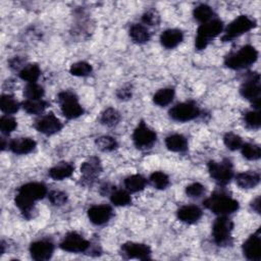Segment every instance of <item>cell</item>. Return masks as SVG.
Wrapping results in <instances>:
<instances>
[{"instance_id":"60d3db41","label":"cell","mask_w":261,"mask_h":261,"mask_svg":"<svg viewBox=\"0 0 261 261\" xmlns=\"http://www.w3.org/2000/svg\"><path fill=\"white\" fill-rule=\"evenodd\" d=\"M15 127H16V121L14 118L8 115H4L0 118V129L3 134L8 135L11 132H13Z\"/></svg>"},{"instance_id":"277c9868","label":"cell","mask_w":261,"mask_h":261,"mask_svg":"<svg viewBox=\"0 0 261 261\" xmlns=\"http://www.w3.org/2000/svg\"><path fill=\"white\" fill-rule=\"evenodd\" d=\"M223 30V23L220 19H211L208 22L202 23L197 31L195 46L198 50H203L207 47L211 39L218 36Z\"/></svg>"},{"instance_id":"8992f818","label":"cell","mask_w":261,"mask_h":261,"mask_svg":"<svg viewBox=\"0 0 261 261\" xmlns=\"http://www.w3.org/2000/svg\"><path fill=\"white\" fill-rule=\"evenodd\" d=\"M233 228L232 221L225 215L218 217L212 226V236L214 242L218 246H226L231 240V230Z\"/></svg>"},{"instance_id":"f35d334b","label":"cell","mask_w":261,"mask_h":261,"mask_svg":"<svg viewBox=\"0 0 261 261\" xmlns=\"http://www.w3.org/2000/svg\"><path fill=\"white\" fill-rule=\"evenodd\" d=\"M223 142H224V145L226 146V148H228L229 150H232V151L240 149L243 145L242 138L233 133H227L223 138Z\"/></svg>"},{"instance_id":"6da1fadb","label":"cell","mask_w":261,"mask_h":261,"mask_svg":"<svg viewBox=\"0 0 261 261\" xmlns=\"http://www.w3.org/2000/svg\"><path fill=\"white\" fill-rule=\"evenodd\" d=\"M47 194V188L41 182H28L21 186L15 196V205L25 217H30L34 210V203L43 199Z\"/></svg>"},{"instance_id":"bcb514c9","label":"cell","mask_w":261,"mask_h":261,"mask_svg":"<svg viewBox=\"0 0 261 261\" xmlns=\"http://www.w3.org/2000/svg\"><path fill=\"white\" fill-rule=\"evenodd\" d=\"M252 207H253V209H254L256 212L260 213V197H257V198L253 201Z\"/></svg>"},{"instance_id":"83f0119b","label":"cell","mask_w":261,"mask_h":261,"mask_svg":"<svg viewBox=\"0 0 261 261\" xmlns=\"http://www.w3.org/2000/svg\"><path fill=\"white\" fill-rule=\"evenodd\" d=\"M48 106V103L42 99L33 100V99H27L22 103V108L30 114H39L42 113L46 107Z\"/></svg>"},{"instance_id":"74e56055","label":"cell","mask_w":261,"mask_h":261,"mask_svg":"<svg viewBox=\"0 0 261 261\" xmlns=\"http://www.w3.org/2000/svg\"><path fill=\"white\" fill-rule=\"evenodd\" d=\"M150 181L156 189H159V190H163L169 185L168 176L162 171L153 172L150 175Z\"/></svg>"},{"instance_id":"d6986e66","label":"cell","mask_w":261,"mask_h":261,"mask_svg":"<svg viewBox=\"0 0 261 261\" xmlns=\"http://www.w3.org/2000/svg\"><path fill=\"white\" fill-rule=\"evenodd\" d=\"M177 217L186 223H195L202 217V210L195 205H186L177 210Z\"/></svg>"},{"instance_id":"7c38bea8","label":"cell","mask_w":261,"mask_h":261,"mask_svg":"<svg viewBox=\"0 0 261 261\" xmlns=\"http://www.w3.org/2000/svg\"><path fill=\"white\" fill-rule=\"evenodd\" d=\"M133 140L138 148H149L155 143L156 134L142 121L135 129Z\"/></svg>"},{"instance_id":"484cf974","label":"cell","mask_w":261,"mask_h":261,"mask_svg":"<svg viewBox=\"0 0 261 261\" xmlns=\"http://www.w3.org/2000/svg\"><path fill=\"white\" fill-rule=\"evenodd\" d=\"M40 74L41 70L37 64H27L19 71V77L29 83H36Z\"/></svg>"},{"instance_id":"ba28073f","label":"cell","mask_w":261,"mask_h":261,"mask_svg":"<svg viewBox=\"0 0 261 261\" xmlns=\"http://www.w3.org/2000/svg\"><path fill=\"white\" fill-rule=\"evenodd\" d=\"M241 95L252 101L256 108L260 105V77L258 73H253L247 79L240 89Z\"/></svg>"},{"instance_id":"ab89813d","label":"cell","mask_w":261,"mask_h":261,"mask_svg":"<svg viewBox=\"0 0 261 261\" xmlns=\"http://www.w3.org/2000/svg\"><path fill=\"white\" fill-rule=\"evenodd\" d=\"M244 120L247 126L250 128H259L261 124V118L260 113L258 110H252L245 114Z\"/></svg>"},{"instance_id":"5b68a950","label":"cell","mask_w":261,"mask_h":261,"mask_svg":"<svg viewBox=\"0 0 261 261\" xmlns=\"http://www.w3.org/2000/svg\"><path fill=\"white\" fill-rule=\"evenodd\" d=\"M58 102L63 115L69 119L76 118L84 113V109L79 103L77 97L70 91H63L59 93Z\"/></svg>"},{"instance_id":"8fae6325","label":"cell","mask_w":261,"mask_h":261,"mask_svg":"<svg viewBox=\"0 0 261 261\" xmlns=\"http://www.w3.org/2000/svg\"><path fill=\"white\" fill-rule=\"evenodd\" d=\"M90 243L84 239L81 234L76 232L67 233L62 242L60 243V248L66 252L71 253H82L88 250Z\"/></svg>"},{"instance_id":"4fadbf2b","label":"cell","mask_w":261,"mask_h":261,"mask_svg":"<svg viewBox=\"0 0 261 261\" xmlns=\"http://www.w3.org/2000/svg\"><path fill=\"white\" fill-rule=\"evenodd\" d=\"M81 171L83 174L82 179H83L84 184L92 185L102 171V166H101L99 158L92 156L89 159H87L82 164Z\"/></svg>"},{"instance_id":"1f68e13d","label":"cell","mask_w":261,"mask_h":261,"mask_svg":"<svg viewBox=\"0 0 261 261\" xmlns=\"http://www.w3.org/2000/svg\"><path fill=\"white\" fill-rule=\"evenodd\" d=\"M119 120H120L119 112L112 107L105 109L101 114V122L104 125L114 126L119 122Z\"/></svg>"},{"instance_id":"603a6c76","label":"cell","mask_w":261,"mask_h":261,"mask_svg":"<svg viewBox=\"0 0 261 261\" xmlns=\"http://www.w3.org/2000/svg\"><path fill=\"white\" fill-rule=\"evenodd\" d=\"M73 172V166L67 162H60L49 170V175L55 180H61L69 177Z\"/></svg>"},{"instance_id":"4dcf8cb0","label":"cell","mask_w":261,"mask_h":261,"mask_svg":"<svg viewBox=\"0 0 261 261\" xmlns=\"http://www.w3.org/2000/svg\"><path fill=\"white\" fill-rule=\"evenodd\" d=\"M193 14H194V17L202 22V23H205V22H208L212 19L213 17V10L210 6L206 5V4H201L199 6H197L194 11H193Z\"/></svg>"},{"instance_id":"ffe728a7","label":"cell","mask_w":261,"mask_h":261,"mask_svg":"<svg viewBox=\"0 0 261 261\" xmlns=\"http://www.w3.org/2000/svg\"><path fill=\"white\" fill-rule=\"evenodd\" d=\"M184 39V34L180 30L169 29L164 31L160 36V42L162 46L168 49L176 47Z\"/></svg>"},{"instance_id":"2e32d148","label":"cell","mask_w":261,"mask_h":261,"mask_svg":"<svg viewBox=\"0 0 261 261\" xmlns=\"http://www.w3.org/2000/svg\"><path fill=\"white\" fill-rule=\"evenodd\" d=\"M121 252L126 258L130 259H141L146 260L150 258L151 250L150 248L141 243H125L121 246Z\"/></svg>"},{"instance_id":"9c48e42d","label":"cell","mask_w":261,"mask_h":261,"mask_svg":"<svg viewBox=\"0 0 261 261\" xmlns=\"http://www.w3.org/2000/svg\"><path fill=\"white\" fill-rule=\"evenodd\" d=\"M208 170L211 177L219 185H226L233 175L232 166L228 160H224L222 162L210 161L208 163Z\"/></svg>"},{"instance_id":"7bdbcfd3","label":"cell","mask_w":261,"mask_h":261,"mask_svg":"<svg viewBox=\"0 0 261 261\" xmlns=\"http://www.w3.org/2000/svg\"><path fill=\"white\" fill-rule=\"evenodd\" d=\"M49 200L53 205L61 206L67 201V195L61 191H52L49 193Z\"/></svg>"},{"instance_id":"30bf717a","label":"cell","mask_w":261,"mask_h":261,"mask_svg":"<svg viewBox=\"0 0 261 261\" xmlns=\"http://www.w3.org/2000/svg\"><path fill=\"white\" fill-rule=\"evenodd\" d=\"M200 114L199 107L194 102H182L174 105L169 110V115L177 121H189Z\"/></svg>"},{"instance_id":"d4e9b609","label":"cell","mask_w":261,"mask_h":261,"mask_svg":"<svg viewBox=\"0 0 261 261\" xmlns=\"http://www.w3.org/2000/svg\"><path fill=\"white\" fill-rule=\"evenodd\" d=\"M129 37L135 43L138 44H144L149 41L150 39V33L147 30L146 27L143 24H133L129 29Z\"/></svg>"},{"instance_id":"e575fe53","label":"cell","mask_w":261,"mask_h":261,"mask_svg":"<svg viewBox=\"0 0 261 261\" xmlns=\"http://www.w3.org/2000/svg\"><path fill=\"white\" fill-rule=\"evenodd\" d=\"M23 95L27 97V99L38 100L44 96V89H43V87H41L40 85H38L36 83H30L24 88Z\"/></svg>"},{"instance_id":"836d02e7","label":"cell","mask_w":261,"mask_h":261,"mask_svg":"<svg viewBox=\"0 0 261 261\" xmlns=\"http://www.w3.org/2000/svg\"><path fill=\"white\" fill-rule=\"evenodd\" d=\"M96 145L97 147L104 152H109V151H113L117 148V142L114 138L110 137V136H102L99 137L96 140Z\"/></svg>"},{"instance_id":"3957f363","label":"cell","mask_w":261,"mask_h":261,"mask_svg":"<svg viewBox=\"0 0 261 261\" xmlns=\"http://www.w3.org/2000/svg\"><path fill=\"white\" fill-rule=\"evenodd\" d=\"M205 206L213 213L224 216L239 209V203L234 199L222 193H215L204 202Z\"/></svg>"},{"instance_id":"5bb4252c","label":"cell","mask_w":261,"mask_h":261,"mask_svg":"<svg viewBox=\"0 0 261 261\" xmlns=\"http://www.w3.org/2000/svg\"><path fill=\"white\" fill-rule=\"evenodd\" d=\"M35 126L40 133L51 136L58 133L62 128V123L53 113H49L38 119Z\"/></svg>"},{"instance_id":"52a82bcc","label":"cell","mask_w":261,"mask_h":261,"mask_svg":"<svg viewBox=\"0 0 261 261\" xmlns=\"http://www.w3.org/2000/svg\"><path fill=\"white\" fill-rule=\"evenodd\" d=\"M256 25L254 19L249 17L248 15H240L236 19H233L226 28L225 34L222 37L223 41H230L247 32L252 30Z\"/></svg>"},{"instance_id":"7dc6e473","label":"cell","mask_w":261,"mask_h":261,"mask_svg":"<svg viewBox=\"0 0 261 261\" xmlns=\"http://www.w3.org/2000/svg\"><path fill=\"white\" fill-rule=\"evenodd\" d=\"M20 63H21V60H19L18 57H15V58H13V59L10 60V66H11L12 68H17Z\"/></svg>"},{"instance_id":"d590c367","label":"cell","mask_w":261,"mask_h":261,"mask_svg":"<svg viewBox=\"0 0 261 261\" xmlns=\"http://www.w3.org/2000/svg\"><path fill=\"white\" fill-rule=\"evenodd\" d=\"M69 71L72 75L75 76H86L92 72V66L88 62L79 61L70 66Z\"/></svg>"},{"instance_id":"f546056e","label":"cell","mask_w":261,"mask_h":261,"mask_svg":"<svg viewBox=\"0 0 261 261\" xmlns=\"http://www.w3.org/2000/svg\"><path fill=\"white\" fill-rule=\"evenodd\" d=\"M0 108L1 110L6 114H12L15 113L18 108L19 104L11 95H2L0 98Z\"/></svg>"},{"instance_id":"8d00e7d4","label":"cell","mask_w":261,"mask_h":261,"mask_svg":"<svg viewBox=\"0 0 261 261\" xmlns=\"http://www.w3.org/2000/svg\"><path fill=\"white\" fill-rule=\"evenodd\" d=\"M110 200L116 206H126V205L130 204V202H132L129 194L122 190L113 191L111 193Z\"/></svg>"},{"instance_id":"4316f807","label":"cell","mask_w":261,"mask_h":261,"mask_svg":"<svg viewBox=\"0 0 261 261\" xmlns=\"http://www.w3.org/2000/svg\"><path fill=\"white\" fill-rule=\"evenodd\" d=\"M147 180L140 174H133L124 179L125 188L130 192H139L145 189Z\"/></svg>"},{"instance_id":"44dd1931","label":"cell","mask_w":261,"mask_h":261,"mask_svg":"<svg viewBox=\"0 0 261 261\" xmlns=\"http://www.w3.org/2000/svg\"><path fill=\"white\" fill-rule=\"evenodd\" d=\"M36 147V142L31 138H18L9 143V149L15 154H28Z\"/></svg>"},{"instance_id":"cb8c5ba5","label":"cell","mask_w":261,"mask_h":261,"mask_svg":"<svg viewBox=\"0 0 261 261\" xmlns=\"http://www.w3.org/2000/svg\"><path fill=\"white\" fill-rule=\"evenodd\" d=\"M165 145L167 149L172 152H184L188 148L187 139L178 134L168 136L165 140Z\"/></svg>"},{"instance_id":"ac0fdd59","label":"cell","mask_w":261,"mask_h":261,"mask_svg":"<svg viewBox=\"0 0 261 261\" xmlns=\"http://www.w3.org/2000/svg\"><path fill=\"white\" fill-rule=\"evenodd\" d=\"M88 217L94 224L101 225L112 217V209L108 205H95L88 210Z\"/></svg>"},{"instance_id":"e0dca14e","label":"cell","mask_w":261,"mask_h":261,"mask_svg":"<svg viewBox=\"0 0 261 261\" xmlns=\"http://www.w3.org/2000/svg\"><path fill=\"white\" fill-rule=\"evenodd\" d=\"M54 251V246L47 240H40L31 244L30 253L33 259L44 261L51 258Z\"/></svg>"},{"instance_id":"ee69618b","label":"cell","mask_w":261,"mask_h":261,"mask_svg":"<svg viewBox=\"0 0 261 261\" xmlns=\"http://www.w3.org/2000/svg\"><path fill=\"white\" fill-rule=\"evenodd\" d=\"M142 19H143L144 23H146L148 25H157L160 21V16L156 10L150 9L143 14Z\"/></svg>"},{"instance_id":"7a4b0ae2","label":"cell","mask_w":261,"mask_h":261,"mask_svg":"<svg viewBox=\"0 0 261 261\" xmlns=\"http://www.w3.org/2000/svg\"><path fill=\"white\" fill-rule=\"evenodd\" d=\"M258 58L257 50L251 46L246 45L242 47L238 52H232L225 57L224 63L228 68L241 69L250 66Z\"/></svg>"},{"instance_id":"f1b7e54d","label":"cell","mask_w":261,"mask_h":261,"mask_svg":"<svg viewBox=\"0 0 261 261\" xmlns=\"http://www.w3.org/2000/svg\"><path fill=\"white\" fill-rule=\"evenodd\" d=\"M173 97L174 90L171 88H164L160 89L158 92L155 93V95L153 96V101L159 106H166L173 100Z\"/></svg>"},{"instance_id":"9a60e30c","label":"cell","mask_w":261,"mask_h":261,"mask_svg":"<svg viewBox=\"0 0 261 261\" xmlns=\"http://www.w3.org/2000/svg\"><path fill=\"white\" fill-rule=\"evenodd\" d=\"M243 253L249 260L259 261L261 259V239L259 230L245 241L243 244Z\"/></svg>"},{"instance_id":"f6af8a7d","label":"cell","mask_w":261,"mask_h":261,"mask_svg":"<svg viewBox=\"0 0 261 261\" xmlns=\"http://www.w3.org/2000/svg\"><path fill=\"white\" fill-rule=\"evenodd\" d=\"M117 97L121 100H126L129 99L132 97V91L129 88H122L120 90H118L117 92Z\"/></svg>"},{"instance_id":"d6a6232c","label":"cell","mask_w":261,"mask_h":261,"mask_svg":"<svg viewBox=\"0 0 261 261\" xmlns=\"http://www.w3.org/2000/svg\"><path fill=\"white\" fill-rule=\"evenodd\" d=\"M242 154L248 160H257L261 156L260 147L256 144L246 143L242 145Z\"/></svg>"},{"instance_id":"7402d4cb","label":"cell","mask_w":261,"mask_h":261,"mask_svg":"<svg viewBox=\"0 0 261 261\" xmlns=\"http://www.w3.org/2000/svg\"><path fill=\"white\" fill-rule=\"evenodd\" d=\"M260 181V175L256 171L241 172L236 176V182L243 189L255 188Z\"/></svg>"},{"instance_id":"b9f144b4","label":"cell","mask_w":261,"mask_h":261,"mask_svg":"<svg viewBox=\"0 0 261 261\" xmlns=\"http://www.w3.org/2000/svg\"><path fill=\"white\" fill-rule=\"evenodd\" d=\"M205 192V187L200 182H193L186 188V194L191 198H198Z\"/></svg>"}]
</instances>
